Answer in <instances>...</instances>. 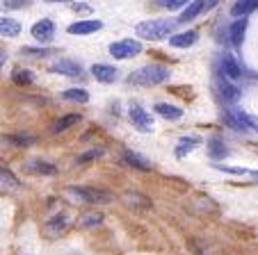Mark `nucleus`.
Returning <instances> with one entry per match:
<instances>
[{
  "instance_id": "f257e3e1",
  "label": "nucleus",
  "mask_w": 258,
  "mask_h": 255,
  "mask_svg": "<svg viewBox=\"0 0 258 255\" xmlns=\"http://www.w3.org/2000/svg\"><path fill=\"white\" fill-rule=\"evenodd\" d=\"M62 196L69 203H83V205H107L114 201V194L101 187H64Z\"/></svg>"
},
{
  "instance_id": "f03ea898",
  "label": "nucleus",
  "mask_w": 258,
  "mask_h": 255,
  "mask_svg": "<svg viewBox=\"0 0 258 255\" xmlns=\"http://www.w3.org/2000/svg\"><path fill=\"white\" fill-rule=\"evenodd\" d=\"M171 77L169 66L165 64H144V66L135 68V71L128 75V84H135V87H158L162 82H167Z\"/></svg>"
},
{
  "instance_id": "7ed1b4c3",
  "label": "nucleus",
  "mask_w": 258,
  "mask_h": 255,
  "mask_svg": "<svg viewBox=\"0 0 258 255\" xmlns=\"http://www.w3.org/2000/svg\"><path fill=\"white\" fill-rule=\"evenodd\" d=\"M176 30V21L169 19H149L142 21L135 25V34L146 41H162V39H169Z\"/></svg>"
},
{
  "instance_id": "20e7f679",
  "label": "nucleus",
  "mask_w": 258,
  "mask_h": 255,
  "mask_svg": "<svg viewBox=\"0 0 258 255\" xmlns=\"http://www.w3.org/2000/svg\"><path fill=\"white\" fill-rule=\"evenodd\" d=\"M142 53V44L137 39H119L110 44V55L114 59H131Z\"/></svg>"
},
{
  "instance_id": "39448f33",
  "label": "nucleus",
  "mask_w": 258,
  "mask_h": 255,
  "mask_svg": "<svg viewBox=\"0 0 258 255\" xmlns=\"http://www.w3.org/2000/svg\"><path fill=\"white\" fill-rule=\"evenodd\" d=\"M128 119H131L133 128L140 130V132H153V128H156L153 116L149 114L142 105H131V110H128Z\"/></svg>"
},
{
  "instance_id": "423d86ee",
  "label": "nucleus",
  "mask_w": 258,
  "mask_h": 255,
  "mask_svg": "<svg viewBox=\"0 0 258 255\" xmlns=\"http://www.w3.org/2000/svg\"><path fill=\"white\" fill-rule=\"evenodd\" d=\"M224 121H226V125H231L233 130H238V132H249V130H253V125H251V116L249 114H244L242 110H238V107H229V110H224Z\"/></svg>"
},
{
  "instance_id": "0eeeda50",
  "label": "nucleus",
  "mask_w": 258,
  "mask_h": 255,
  "mask_svg": "<svg viewBox=\"0 0 258 255\" xmlns=\"http://www.w3.org/2000/svg\"><path fill=\"white\" fill-rule=\"evenodd\" d=\"M69 214L67 212H59V214H53L50 219H46L44 226H41V230H44V235L48 237V239H57L59 235H64L69 228Z\"/></svg>"
},
{
  "instance_id": "6e6552de",
  "label": "nucleus",
  "mask_w": 258,
  "mask_h": 255,
  "mask_svg": "<svg viewBox=\"0 0 258 255\" xmlns=\"http://www.w3.org/2000/svg\"><path fill=\"white\" fill-rule=\"evenodd\" d=\"M21 187H23V183L19 180V176L12 171L10 166H5V164H0V194H16L21 192Z\"/></svg>"
},
{
  "instance_id": "1a4fd4ad",
  "label": "nucleus",
  "mask_w": 258,
  "mask_h": 255,
  "mask_svg": "<svg viewBox=\"0 0 258 255\" xmlns=\"http://www.w3.org/2000/svg\"><path fill=\"white\" fill-rule=\"evenodd\" d=\"M30 34L34 37V41H39V44H50L55 37V23L50 19H41L30 28Z\"/></svg>"
},
{
  "instance_id": "9d476101",
  "label": "nucleus",
  "mask_w": 258,
  "mask_h": 255,
  "mask_svg": "<svg viewBox=\"0 0 258 255\" xmlns=\"http://www.w3.org/2000/svg\"><path fill=\"white\" fill-rule=\"evenodd\" d=\"M48 73H59V75H67V77H78L83 75V66L73 59H55L53 64L48 66Z\"/></svg>"
},
{
  "instance_id": "9b49d317",
  "label": "nucleus",
  "mask_w": 258,
  "mask_h": 255,
  "mask_svg": "<svg viewBox=\"0 0 258 255\" xmlns=\"http://www.w3.org/2000/svg\"><path fill=\"white\" fill-rule=\"evenodd\" d=\"M103 28V23L98 19H78L76 23H71L67 28L69 34H78V37H87V34H94Z\"/></svg>"
},
{
  "instance_id": "f8f14e48",
  "label": "nucleus",
  "mask_w": 258,
  "mask_h": 255,
  "mask_svg": "<svg viewBox=\"0 0 258 255\" xmlns=\"http://www.w3.org/2000/svg\"><path fill=\"white\" fill-rule=\"evenodd\" d=\"M92 75L94 80L103 82V84H112V82L119 80V71L117 66H112V64H92Z\"/></svg>"
},
{
  "instance_id": "ddd939ff",
  "label": "nucleus",
  "mask_w": 258,
  "mask_h": 255,
  "mask_svg": "<svg viewBox=\"0 0 258 255\" xmlns=\"http://www.w3.org/2000/svg\"><path fill=\"white\" fill-rule=\"evenodd\" d=\"M23 171L30 176H55L57 174V166L46 162V159H28L23 164Z\"/></svg>"
},
{
  "instance_id": "4468645a",
  "label": "nucleus",
  "mask_w": 258,
  "mask_h": 255,
  "mask_svg": "<svg viewBox=\"0 0 258 255\" xmlns=\"http://www.w3.org/2000/svg\"><path fill=\"white\" fill-rule=\"evenodd\" d=\"M199 146H204V139H201L199 135H187V137H180L178 139V144H176V148H174V155L178 159H183L185 155H190L192 150H197Z\"/></svg>"
},
{
  "instance_id": "2eb2a0df",
  "label": "nucleus",
  "mask_w": 258,
  "mask_h": 255,
  "mask_svg": "<svg viewBox=\"0 0 258 255\" xmlns=\"http://www.w3.org/2000/svg\"><path fill=\"white\" fill-rule=\"evenodd\" d=\"M217 92H219V98L224 103H229V105H233V103L240 101V96H242V92H240L235 84H231L226 77H222V80H217Z\"/></svg>"
},
{
  "instance_id": "dca6fc26",
  "label": "nucleus",
  "mask_w": 258,
  "mask_h": 255,
  "mask_svg": "<svg viewBox=\"0 0 258 255\" xmlns=\"http://www.w3.org/2000/svg\"><path fill=\"white\" fill-rule=\"evenodd\" d=\"M222 75L226 77V80H238V77H242V68H240L238 59L233 57L231 53H224L222 55Z\"/></svg>"
},
{
  "instance_id": "f3484780",
  "label": "nucleus",
  "mask_w": 258,
  "mask_h": 255,
  "mask_svg": "<svg viewBox=\"0 0 258 255\" xmlns=\"http://www.w3.org/2000/svg\"><path fill=\"white\" fill-rule=\"evenodd\" d=\"M247 16H242V19H235L233 23H231L229 28V39H231V44H233V48H240L244 41V34H247Z\"/></svg>"
},
{
  "instance_id": "a211bd4d",
  "label": "nucleus",
  "mask_w": 258,
  "mask_h": 255,
  "mask_svg": "<svg viewBox=\"0 0 258 255\" xmlns=\"http://www.w3.org/2000/svg\"><path fill=\"white\" fill-rule=\"evenodd\" d=\"M121 162L126 164V166L137 168V171H151L153 168V164L149 162V159L142 157V155H137V153H133V150H128V148L121 153Z\"/></svg>"
},
{
  "instance_id": "6ab92c4d",
  "label": "nucleus",
  "mask_w": 258,
  "mask_h": 255,
  "mask_svg": "<svg viewBox=\"0 0 258 255\" xmlns=\"http://www.w3.org/2000/svg\"><path fill=\"white\" fill-rule=\"evenodd\" d=\"M199 41V32L197 30H187V32H178V34H171L169 37V44L174 48H190Z\"/></svg>"
},
{
  "instance_id": "aec40b11",
  "label": "nucleus",
  "mask_w": 258,
  "mask_h": 255,
  "mask_svg": "<svg viewBox=\"0 0 258 255\" xmlns=\"http://www.w3.org/2000/svg\"><path fill=\"white\" fill-rule=\"evenodd\" d=\"M80 119H83L80 114H64V116H59V119L50 125V132H53V135H62V132L71 130L73 125H78Z\"/></svg>"
},
{
  "instance_id": "412c9836",
  "label": "nucleus",
  "mask_w": 258,
  "mask_h": 255,
  "mask_svg": "<svg viewBox=\"0 0 258 255\" xmlns=\"http://www.w3.org/2000/svg\"><path fill=\"white\" fill-rule=\"evenodd\" d=\"M21 30H23V25L16 19H12V16H0V37L14 39L21 34Z\"/></svg>"
},
{
  "instance_id": "4be33fe9",
  "label": "nucleus",
  "mask_w": 258,
  "mask_h": 255,
  "mask_svg": "<svg viewBox=\"0 0 258 255\" xmlns=\"http://www.w3.org/2000/svg\"><path fill=\"white\" fill-rule=\"evenodd\" d=\"M103 214L101 212H96V210H89V212H85V214H80L78 219H76V226L78 228H83V230H89V228H98L103 223Z\"/></svg>"
},
{
  "instance_id": "5701e85b",
  "label": "nucleus",
  "mask_w": 258,
  "mask_h": 255,
  "mask_svg": "<svg viewBox=\"0 0 258 255\" xmlns=\"http://www.w3.org/2000/svg\"><path fill=\"white\" fill-rule=\"evenodd\" d=\"M153 110H156V114H160L162 119H167V121H178V119H183V114H185L178 105H169V103H156Z\"/></svg>"
},
{
  "instance_id": "b1692460",
  "label": "nucleus",
  "mask_w": 258,
  "mask_h": 255,
  "mask_svg": "<svg viewBox=\"0 0 258 255\" xmlns=\"http://www.w3.org/2000/svg\"><path fill=\"white\" fill-rule=\"evenodd\" d=\"M201 12H206V0H192L190 5L183 10V14H180L178 23H190V21H195L197 16L201 14Z\"/></svg>"
},
{
  "instance_id": "393cba45",
  "label": "nucleus",
  "mask_w": 258,
  "mask_h": 255,
  "mask_svg": "<svg viewBox=\"0 0 258 255\" xmlns=\"http://www.w3.org/2000/svg\"><path fill=\"white\" fill-rule=\"evenodd\" d=\"M206 146H208V153H210V159H224L226 155H229V148L224 146V141L219 139V137H210L208 141H206Z\"/></svg>"
},
{
  "instance_id": "a878e982",
  "label": "nucleus",
  "mask_w": 258,
  "mask_h": 255,
  "mask_svg": "<svg viewBox=\"0 0 258 255\" xmlns=\"http://www.w3.org/2000/svg\"><path fill=\"white\" fill-rule=\"evenodd\" d=\"M62 98L69 103H78V105H85V103H89V92L83 87H71L67 89V92H62Z\"/></svg>"
},
{
  "instance_id": "bb28decb",
  "label": "nucleus",
  "mask_w": 258,
  "mask_h": 255,
  "mask_svg": "<svg viewBox=\"0 0 258 255\" xmlns=\"http://www.w3.org/2000/svg\"><path fill=\"white\" fill-rule=\"evenodd\" d=\"M258 10V0H235V5L231 7V14L242 19V16L251 14V12Z\"/></svg>"
},
{
  "instance_id": "cd10ccee",
  "label": "nucleus",
  "mask_w": 258,
  "mask_h": 255,
  "mask_svg": "<svg viewBox=\"0 0 258 255\" xmlns=\"http://www.w3.org/2000/svg\"><path fill=\"white\" fill-rule=\"evenodd\" d=\"M103 155H105V148L103 146H94V148H89V150H85L83 155H78L76 157V164H89V162H96V159H101Z\"/></svg>"
},
{
  "instance_id": "c85d7f7f",
  "label": "nucleus",
  "mask_w": 258,
  "mask_h": 255,
  "mask_svg": "<svg viewBox=\"0 0 258 255\" xmlns=\"http://www.w3.org/2000/svg\"><path fill=\"white\" fill-rule=\"evenodd\" d=\"M12 80H14L19 87H30L34 82V75H32V71H28V68H14Z\"/></svg>"
},
{
  "instance_id": "c756f323",
  "label": "nucleus",
  "mask_w": 258,
  "mask_h": 255,
  "mask_svg": "<svg viewBox=\"0 0 258 255\" xmlns=\"http://www.w3.org/2000/svg\"><path fill=\"white\" fill-rule=\"evenodd\" d=\"M123 201H126V205H131V207H142V210L151 207V201H149L146 196H142V194H131L128 192L126 196H123Z\"/></svg>"
},
{
  "instance_id": "7c9ffc66",
  "label": "nucleus",
  "mask_w": 258,
  "mask_h": 255,
  "mask_svg": "<svg viewBox=\"0 0 258 255\" xmlns=\"http://www.w3.org/2000/svg\"><path fill=\"white\" fill-rule=\"evenodd\" d=\"M7 144H12V148H25V146L34 144V137H28V135H16V137H7Z\"/></svg>"
},
{
  "instance_id": "2f4dec72",
  "label": "nucleus",
  "mask_w": 258,
  "mask_h": 255,
  "mask_svg": "<svg viewBox=\"0 0 258 255\" xmlns=\"http://www.w3.org/2000/svg\"><path fill=\"white\" fill-rule=\"evenodd\" d=\"M192 0H158V7H165V10H178V7L190 5Z\"/></svg>"
},
{
  "instance_id": "473e14b6",
  "label": "nucleus",
  "mask_w": 258,
  "mask_h": 255,
  "mask_svg": "<svg viewBox=\"0 0 258 255\" xmlns=\"http://www.w3.org/2000/svg\"><path fill=\"white\" fill-rule=\"evenodd\" d=\"M23 53L25 55H30V57H46V55H55L57 50H53V48H23Z\"/></svg>"
},
{
  "instance_id": "72a5a7b5",
  "label": "nucleus",
  "mask_w": 258,
  "mask_h": 255,
  "mask_svg": "<svg viewBox=\"0 0 258 255\" xmlns=\"http://www.w3.org/2000/svg\"><path fill=\"white\" fill-rule=\"evenodd\" d=\"M217 171H226V174H233V176H244V174H249L247 168H242V166H226V164H213Z\"/></svg>"
},
{
  "instance_id": "f704fd0d",
  "label": "nucleus",
  "mask_w": 258,
  "mask_h": 255,
  "mask_svg": "<svg viewBox=\"0 0 258 255\" xmlns=\"http://www.w3.org/2000/svg\"><path fill=\"white\" fill-rule=\"evenodd\" d=\"M30 5V0H3V7L5 10H23Z\"/></svg>"
},
{
  "instance_id": "c9c22d12",
  "label": "nucleus",
  "mask_w": 258,
  "mask_h": 255,
  "mask_svg": "<svg viewBox=\"0 0 258 255\" xmlns=\"http://www.w3.org/2000/svg\"><path fill=\"white\" fill-rule=\"evenodd\" d=\"M5 62H7V53H5V48H0V68L5 66Z\"/></svg>"
},
{
  "instance_id": "e433bc0d",
  "label": "nucleus",
  "mask_w": 258,
  "mask_h": 255,
  "mask_svg": "<svg viewBox=\"0 0 258 255\" xmlns=\"http://www.w3.org/2000/svg\"><path fill=\"white\" fill-rule=\"evenodd\" d=\"M217 3H219V0H208V3H206V12H208V10H213V7L217 5Z\"/></svg>"
},
{
  "instance_id": "4c0bfd02",
  "label": "nucleus",
  "mask_w": 258,
  "mask_h": 255,
  "mask_svg": "<svg viewBox=\"0 0 258 255\" xmlns=\"http://www.w3.org/2000/svg\"><path fill=\"white\" fill-rule=\"evenodd\" d=\"M73 10H76V12H78V10H80V12H92L87 5H73Z\"/></svg>"
},
{
  "instance_id": "58836bf2",
  "label": "nucleus",
  "mask_w": 258,
  "mask_h": 255,
  "mask_svg": "<svg viewBox=\"0 0 258 255\" xmlns=\"http://www.w3.org/2000/svg\"><path fill=\"white\" fill-rule=\"evenodd\" d=\"M46 3H64V0H46Z\"/></svg>"
},
{
  "instance_id": "ea45409f",
  "label": "nucleus",
  "mask_w": 258,
  "mask_h": 255,
  "mask_svg": "<svg viewBox=\"0 0 258 255\" xmlns=\"http://www.w3.org/2000/svg\"><path fill=\"white\" fill-rule=\"evenodd\" d=\"M251 176H253V178H256V180H258V171H251Z\"/></svg>"
}]
</instances>
